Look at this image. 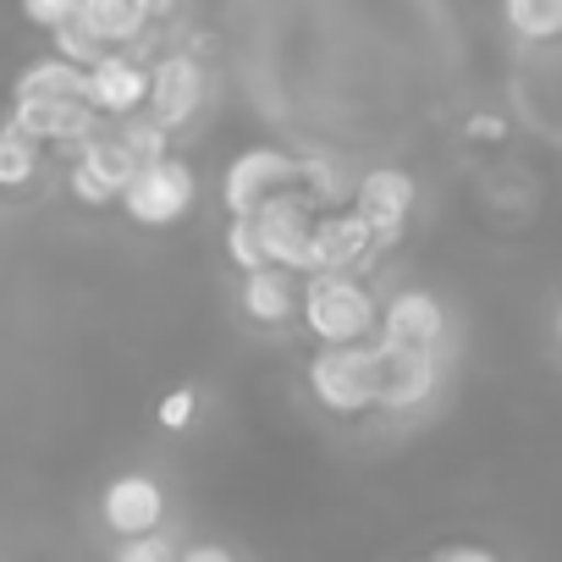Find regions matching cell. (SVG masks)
Here are the masks:
<instances>
[{
  "mask_svg": "<svg viewBox=\"0 0 562 562\" xmlns=\"http://www.w3.org/2000/svg\"><path fill=\"white\" fill-rule=\"evenodd\" d=\"M310 386L331 414H370L381 397V348L375 342H348V348H321L310 359Z\"/></svg>",
  "mask_w": 562,
  "mask_h": 562,
  "instance_id": "cell-1",
  "label": "cell"
},
{
  "mask_svg": "<svg viewBox=\"0 0 562 562\" xmlns=\"http://www.w3.org/2000/svg\"><path fill=\"white\" fill-rule=\"evenodd\" d=\"M304 326L326 342V348H348L364 342L375 331V299L348 276H310L304 293Z\"/></svg>",
  "mask_w": 562,
  "mask_h": 562,
  "instance_id": "cell-2",
  "label": "cell"
},
{
  "mask_svg": "<svg viewBox=\"0 0 562 562\" xmlns=\"http://www.w3.org/2000/svg\"><path fill=\"white\" fill-rule=\"evenodd\" d=\"M288 193H304V160L281 155V149H248V155H237L232 171H226V188H221V199H226L232 215H254L270 199H288Z\"/></svg>",
  "mask_w": 562,
  "mask_h": 562,
  "instance_id": "cell-3",
  "label": "cell"
},
{
  "mask_svg": "<svg viewBox=\"0 0 562 562\" xmlns=\"http://www.w3.org/2000/svg\"><path fill=\"white\" fill-rule=\"evenodd\" d=\"M254 226H259V243H265V259L270 265L315 276V215H310V199L304 193L270 199L265 210H254Z\"/></svg>",
  "mask_w": 562,
  "mask_h": 562,
  "instance_id": "cell-4",
  "label": "cell"
},
{
  "mask_svg": "<svg viewBox=\"0 0 562 562\" xmlns=\"http://www.w3.org/2000/svg\"><path fill=\"white\" fill-rule=\"evenodd\" d=\"M188 204H193V171L171 155L155 160V166H138V177L122 193V210L138 226H171V221L188 215Z\"/></svg>",
  "mask_w": 562,
  "mask_h": 562,
  "instance_id": "cell-5",
  "label": "cell"
},
{
  "mask_svg": "<svg viewBox=\"0 0 562 562\" xmlns=\"http://www.w3.org/2000/svg\"><path fill=\"white\" fill-rule=\"evenodd\" d=\"M7 127L34 144H78L83 149L100 133V111L89 100H18Z\"/></svg>",
  "mask_w": 562,
  "mask_h": 562,
  "instance_id": "cell-6",
  "label": "cell"
},
{
  "mask_svg": "<svg viewBox=\"0 0 562 562\" xmlns=\"http://www.w3.org/2000/svg\"><path fill=\"white\" fill-rule=\"evenodd\" d=\"M375 348H381V397H375V408L408 414V408L430 403V392L441 381L436 353H414V348H392V342H375Z\"/></svg>",
  "mask_w": 562,
  "mask_h": 562,
  "instance_id": "cell-7",
  "label": "cell"
},
{
  "mask_svg": "<svg viewBox=\"0 0 562 562\" xmlns=\"http://www.w3.org/2000/svg\"><path fill=\"white\" fill-rule=\"evenodd\" d=\"M353 210L370 221L375 243H397V237L408 232V210H414V177H408V171H392V166L370 171V177L359 182V193H353Z\"/></svg>",
  "mask_w": 562,
  "mask_h": 562,
  "instance_id": "cell-8",
  "label": "cell"
},
{
  "mask_svg": "<svg viewBox=\"0 0 562 562\" xmlns=\"http://www.w3.org/2000/svg\"><path fill=\"white\" fill-rule=\"evenodd\" d=\"M204 105V67L193 56H166L149 72V116L160 127H182Z\"/></svg>",
  "mask_w": 562,
  "mask_h": 562,
  "instance_id": "cell-9",
  "label": "cell"
},
{
  "mask_svg": "<svg viewBox=\"0 0 562 562\" xmlns=\"http://www.w3.org/2000/svg\"><path fill=\"white\" fill-rule=\"evenodd\" d=\"M100 513H105V524H111L122 540H133V535H155L160 518H166V491H160L149 474H122V480L105 485Z\"/></svg>",
  "mask_w": 562,
  "mask_h": 562,
  "instance_id": "cell-10",
  "label": "cell"
},
{
  "mask_svg": "<svg viewBox=\"0 0 562 562\" xmlns=\"http://www.w3.org/2000/svg\"><path fill=\"white\" fill-rule=\"evenodd\" d=\"M441 337H447V315H441V304H436L430 293L408 288V293H397V299L386 304V337H381V342L414 348V353H436Z\"/></svg>",
  "mask_w": 562,
  "mask_h": 562,
  "instance_id": "cell-11",
  "label": "cell"
},
{
  "mask_svg": "<svg viewBox=\"0 0 562 562\" xmlns=\"http://www.w3.org/2000/svg\"><path fill=\"white\" fill-rule=\"evenodd\" d=\"M89 105L100 116H133L138 105H149V72L127 56H100L89 67Z\"/></svg>",
  "mask_w": 562,
  "mask_h": 562,
  "instance_id": "cell-12",
  "label": "cell"
},
{
  "mask_svg": "<svg viewBox=\"0 0 562 562\" xmlns=\"http://www.w3.org/2000/svg\"><path fill=\"white\" fill-rule=\"evenodd\" d=\"M370 248H375V232H370V221L359 210H342V215L315 221V276H342Z\"/></svg>",
  "mask_w": 562,
  "mask_h": 562,
  "instance_id": "cell-13",
  "label": "cell"
},
{
  "mask_svg": "<svg viewBox=\"0 0 562 562\" xmlns=\"http://www.w3.org/2000/svg\"><path fill=\"white\" fill-rule=\"evenodd\" d=\"M78 23H83L100 45H127V40H138L155 18H149V0H78Z\"/></svg>",
  "mask_w": 562,
  "mask_h": 562,
  "instance_id": "cell-14",
  "label": "cell"
},
{
  "mask_svg": "<svg viewBox=\"0 0 562 562\" xmlns=\"http://www.w3.org/2000/svg\"><path fill=\"white\" fill-rule=\"evenodd\" d=\"M243 310H248V321H259V326H281V321H293V310H299L293 276L281 270V265H265V270L243 276Z\"/></svg>",
  "mask_w": 562,
  "mask_h": 562,
  "instance_id": "cell-15",
  "label": "cell"
},
{
  "mask_svg": "<svg viewBox=\"0 0 562 562\" xmlns=\"http://www.w3.org/2000/svg\"><path fill=\"white\" fill-rule=\"evenodd\" d=\"M18 100H89V67H72L61 56L34 61L18 78Z\"/></svg>",
  "mask_w": 562,
  "mask_h": 562,
  "instance_id": "cell-16",
  "label": "cell"
},
{
  "mask_svg": "<svg viewBox=\"0 0 562 562\" xmlns=\"http://www.w3.org/2000/svg\"><path fill=\"white\" fill-rule=\"evenodd\" d=\"M78 166H83L89 177H100V182L111 188V199H122L127 182L138 177V160H133V149L122 144V133H94V138L83 144Z\"/></svg>",
  "mask_w": 562,
  "mask_h": 562,
  "instance_id": "cell-17",
  "label": "cell"
},
{
  "mask_svg": "<svg viewBox=\"0 0 562 562\" xmlns=\"http://www.w3.org/2000/svg\"><path fill=\"white\" fill-rule=\"evenodd\" d=\"M507 29L518 40H557L562 34V0H502Z\"/></svg>",
  "mask_w": 562,
  "mask_h": 562,
  "instance_id": "cell-18",
  "label": "cell"
},
{
  "mask_svg": "<svg viewBox=\"0 0 562 562\" xmlns=\"http://www.w3.org/2000/svg\"><path fill=\"white\" fill-rule=\"evenodd\" d=\"M34 171H40V144L7 127L0 133V188H23L34 182Z\"/></svg>",
  "mask_w": 562,
  "mask_h": 562,
  "instance_id": "cell-19",
  "label": "cell"
},
{
  "mask_svg": "<svg viewBox=\"0 0 562 562\" xmlns=\"http://www.w3.org/2000/svg\"><path fill=\"white\" fill-rule=\"evenodd\" d=\"M226 254H232V265H237L243 276H254V270H265V265H270V259H265V243H259L254 215H232V226H226Z\"/></svg>",
  "mask_w": 562,
  "mask_h": 562,
  "instance_id": "cell-20",
  "label": "cell"
},
{
  "mask_svg": "<svg viewBox=\"0 0 562 562\" xmlns=\"http://www.w3.org/2000/svg\"><path fill=\"white\" fill-rule=\"evenodd\" d=\"M50 34H56V56H61V61H72V67H94V61L105 56V45H100L78 18H67V23H61V29H50Z\"/></svg>",
  "mask_w": 562,
  "mask_h": 562,
  "instance_id": "cell-21",
  "label": "cell"
},
{
  "mask_svg": "<svg viewBox=\"0 0 562 562\" xmlns=\"http://www.w3.org/2000/svg\"><path fill=\"white\" fill-rule=\"evenodd\" d=\"M122 144L133 149V160L138 166H155V160H166V127L149 116V122H127L122 127Z\"/></svg>",
  "mask_w": 562,
  "mask_h": 562,
  "instance_id": "cell-22",
  "label": "cell"
},
{
  "mask_svg": "<svg viewBox=\"0 0 562 562\" xmlns=\"http://www.w3.org/2000/svg\"><path fill=\"white\" fill-rule=\"evenodd\" d=\"M182 551L166 540V535H133V540H122V551H116V562H177Z\"/></svg>",
  "mask_w": 562,
  "mask_h": 562,
  "instance_id": "cell-23",
  "label": "cell"
},
{
  "mask_svg": "<svg viewBox=\"0 0 562 562\" xmlns=\"http://www.w3.org/2000/svg\"><path fill=\"white\" fill-rule=\"evenodd\" d=\"M23 18L40 29H61L67 18H78V0H23Z\"/></svg>",
  "mask_w": 562,
  "mask_h": 562,
  "instance_id": "cell-24",
  "label": "cell"
},
{
  "mask_svg": "<svg viewBox=\"0 0 562 562\" xmlns=\"http://www.w3.org/2000/svg\"><path fill=\"white\" fill-rule=\"evenodd\" d=\"M188 419H193V392L177 386V392L160 403V425H166V430H188Z\"/></svg>",
  "mask_w": 562,
  "mask_h": 562,
  "instance_id": "cell-25",
  "label": "cell"
},
{
  "mask_svg": "<svg viewBox=\"0 0 562 562\" xmlns=\"http://www.w3.org/2000/svg\"><path fill=\"white\" fill-rule=\"evenodd\" d=\"M177 562H237V557H232L226 546H210V540H204V546H188Z\"/></svg>",
  "mask_w": 562,
  "mask_h": 562,
  "instance_id": "cell-26",
  "label": "cell"
},
{
  "mask_svg": "<svg viewBox=\"0 0 562 562\" xmlns=\"http://www.w3.org/2000/svg\"><path fill=\"white\" fill-rule=\"evenodd\" d=\"M430 562H496L491 551H474V546H452V551H441V557H430Z\"/></svg>",
  "mask_w": 562,
  "mask_h": 562,
  "instance_id": "cell-27",
  "label": "cell"
},
{
  "mask_svg": "<svg viewBox=\"0 0 562 562\" xmlns=\"http://www.w3.org/2000/svg\"><path fill=\"white\" fill-rule=\"evenodd\" d=\"M177 12V0H149V18H171Z\"/></svg>",
  "mask_w": 562,
  "mask_h": 562,
  "instance_id": "cell-28",
  "label": "cell"
},
{
  "mask_svg": "<svg viewBox=\"0 0 562 562\" xmlns=\"http://www.w3.org/2000/svg\"><path fill=\"white\" fill-rule=\"evenodd\" d=\"M557 337H562V310H557Z\"/></svg>",
  "mask_w": 562,
  "mask_h": 562,
  "instance_id": "cell-29",
  "label": "cell"
}]
</instances>
